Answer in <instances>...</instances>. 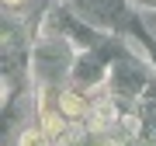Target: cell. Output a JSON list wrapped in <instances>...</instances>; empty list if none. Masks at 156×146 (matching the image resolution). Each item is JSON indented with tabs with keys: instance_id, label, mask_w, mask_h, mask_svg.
I'll return each instance as SVG.
<instances>
[{
	"instance_id": "obj_1",
	"label": "cell",
	"mask_w": 156,
	"mask_h": 146,
	"mask_svg": "<svg viewBox=\"0 0 156 146\" xmlns=\"http://www.w3.org/2000/svg\"><path fill=\"white\" fill-rule=\"evenodd\" d=\"M83 111H87V104H83V97H80V94L66 90V94L59 97V115H66V118H80Z\"/></svg>"
},
{
	"instance_id": "obj_2",
	"label": "cell",
	"mask_w": 156,
	"mask_h": 146,
	"mask_svg": "<svg viewBox=\"0 0 156 146\" xmlns=\"http://www.w3.org/2000/svg\"><path fill=\"white\" fill-rule=\"evenodd\" d=\"M42 132L49 136V139H56V136L62 132V115H56V111H45V115H42Z\"/></svg>"
},
{
	"instance_id": "obj_3",
	"label": "cell",
	"mask_w": 156,
	"mask_h": 146,
	"mask_svg": "<svg viewBox=\"0 0 156 146\" xmlns=\"http://www.w3.org/2000/svg\"><path fill=\"white\" fill-rule=\"evenodd\" d=\"M45 139H49L45 132H24L21 136V146H45Z\"/></svg>"
},
{
	"instance_id": "obj_4",
	"label": "cell",
	"mask_w": 156,
	"mask_h": 146,
	"mask_svg": "<svg viewBox=\"0 0 156 146\" xmlns=\"http://www.w3.org/2000/svg\"><path fill=\"white\" fill-rule=\"evenodd\" d=\"M4 4H7V7H17V4H21V0H4Z\"/></svg>"
}]
</instances>
